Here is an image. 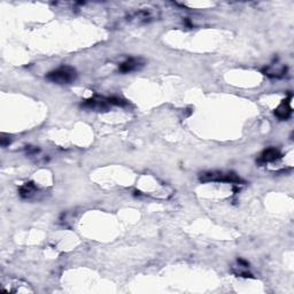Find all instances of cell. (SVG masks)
Returning a JSON list of instances; mask_svg holds the SVG:
<instances>
[{"mask_svg": "<svg viewBox=\"0 0 294 294\" xmlns=\"http://www.w3.org/2000/svg\"><path fill=\"white\" fill-rule=\"evenodd\" d=\"M200 182L202 183H230L233 185H243L245 182L235 172H223V171H208L200 175Z\"/></svg>", "mask_w": 294, "mask_h": 294, "instance_id": "1", "label": "cell"}, {"mask_svg": "<svg viewBox=\"0 0 294 294\" xmlns=\"http://www.w3.org/2000/svg\"><path fill=\"white\" fill-rule=\"evenodd\" d=\"M46 78L55 84H70L77 78V71L71 66H61L50 71L46 75Z\"/></svg>", "mask_w": 294, "mask_h": 294, "instance_id": "2", "label": "cell"}, {"mask_svg": "<svg viewBox=\"0 0 294 294\" xmlns=\"http://www.w3.org/2000/svg\"><path fill=\"white\" fill-rule=\"evenodd\" d=\"M0 289H1L2 292L6 293H33L35 290L31 288V285L27 282H23L21 280H5L1 282V285H0Z\"/></svg>", "mask_w": 294, "mask_h": 294, "instance_id": "3", "label": "cell"}, {"mask_svg": "<svg viewBox=\"0 0 294 294\" xmlns=\"http://www.w3.org/2000/svg\"><path fill=\"white\" fill-rule=\"evenodd\" d=\"M82 107L86 109H92V111L97 112H107L108 109L113 106L111 103H109V98L94 96L92 98L86 99L84 103L82 104Z\"/></svg>", "mask_w": 294, "mask_h": 294, "instance_id": "4", "label": "cell"}, {"mask_svg": "<svg viewBox=\"0 0 294 294\" xmlns=\"http://www.w3.org/2000/svg\"><path fill=\"white\" fill-rule=\"evenodd\" d=\"M292 99H293L292 93H290L289 97L285 98V99L281 103L280 106L276 108V111H275V115H276L280 120L286 121L292 116V112H293Z\"/></svg>", "mask_w": 294, "mask_h": 294, "instance_id": "5", "label": "cell"}, {"mask_svg": "<svg viewBox=\"0 0 294 294\" xmlns=\"http://www.w3.org/2000/svg\"><path fill=\"white\" fill-rule=\"evenodd\" d=\"M144 65H145L144 60L141 58H129L119 66V71L121 74L133 73V71H137L139 69H142V68L144 67Z\"/></svg>", "mask_w": 294, "mask_h": 294, "instance_id": "6", "label": "cell"}, {"mask_svg": "<svg viewBox=\"0 0 294 294\" xmlns=\"http://www.w3.org/2000/svg\"><path fill=\"white\" fill-rule=\"evenodd\" d=\"M281 157V152L280 149L276 148V147H269V148H266L263 152L260 154L258 162L259 163L266 164L270 163V162H275Z\"/></svg>", "mask_w": 294, "mask_h": 294, "instance_id": "7", "label": "cell"}, {"mask_svg": "<svg viewBox=\"0 0 294 294\" xmlns=\"http://www.w3.org/2000/svg\"><path fill=\"white\" fill-rule=\"evenodd\" d=\"M263 74L267 75V76L273 77V78H280L283 77L284 75L288 73V68L286 66H281V65H270L266 68H263Z\"/></svg>", "mask_w": 294, "mask_h": 294, "instance_id": "8", "label": "cell"}, {"mask_svg": "<svg viewBox=\"0 0 294 294\" xmlns=\"http://www.w3.org/2000/svg\"><path fill=\"white\" fill-rule=\"evenodd\" d=\"M38 192V187L33 182H27L18 188V194L22 199H31Z\"/></svg>", "mask_w": 294, "mask_h": 294, "instance_id": "9", "label": "cell"}, {"mask_svg": "<svg viewBox=\"0 0 294 294\" xmlns=\"http://www.w3.org/2000/svg\"><path fill=\"white\" fill-rule=\"evenodd\" d=\"M0 141H1V146H3V147L7 146V145H9V144H10V142H12V141H10V138H9V137H6L5 135H2V136H1V138H0Z\"/></svg>", "mask_w": 294, "mask_h": 294, "instance_id": "10", "label": "cell"}]
</instances>
